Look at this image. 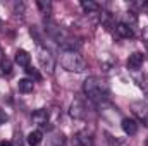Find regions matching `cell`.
<instances>
[{"mask_svg":"<svg viewBox=\"0 0 148 146\" xmlns=\"http://www.w3.org/2000/svg\"><path fill=\"white\" fill-rule=\"evenodd\" d=\"M83 91L86 95V98L95 103V105H105L110 100V91L109 86L103 79L97 77V76H90L84 84H83Z\"/></svg>","mask_w":148,"mask_h":146,"instance_id":"6da1fadb","label":"cell"},{"mask_svg":"<svg viewBox=\"0 0 148 146\" xmlns=\"http://www.w3.org/2000/svg\"><path fill=\"white\" fill-rule=\"evenodd\" d=\"M60 65L67 72L81 74L86 71V60H84V57L79 55V52H74V50L62 52V55H60Z\"/></svg>","mask_w":148,"mask_h":146,"instance_id":"7a4b0ae2","label":"cell"},{"mask_svg":"<svg viewBox=\"0 0 148 146\" xmlns=\"http://www.w3.org/2000/svg\"><path fill=\"white\" fill-rule=\"evenodd\" d=\"M36 59L41 65V69L47 74H53V69H55V59L52 55V52L47 48V46H41L38 45L36 48Z\"/></svg>","mask_w":148,"mask_h":146,"instance_id":"3957f363","label":"cell"},{"mask_svg":"<svg viewBox=\"0 0 148 146\" xmlns=\"http://www.w3.org/2000/svg\"><path fill=\"white\" fill-rule=\"evenodd\" d=\"M69 113L74 119H86L88 115V108H86V103L83 98H74L73 103H71V108H69Z\"/></svg>","mask_w":148,"mask_h":146,"instance_id":"277c9868","label":"cell"},{"mask_svg":"<svg viewBox=\"0 0 148 146\" xmlns=\"http://www.w3.org/2000/svg\"><path fill=\"white\" fill-rule=\"evenodd\" d=\"M114 36L119 38V40H131V38L134 36V33H133V28L131 26H127L126 23H117L115 26H114Z\"/></svg>","mask_w":148,"mask_h":146,"instance_id":"5b68a950","label":"cell"},{"mask_svg":"<svg viewBox=\"0 0 148 146\" xmlns=\"http://www.w3.org/2000/svg\"><path fill=\"white\" fill-rule=\"evenodd\" d=\"M143 62H145V55L141 52H134L127 59V69L129 71H138V69H141Z\"/></svg>","mask_w":148,"mask_h":146,"instance_id":"8992f818","label":"cell"},{"mask_svg":"<svg viewBox=\"0 0 148 146\" xmlns=\"http://www.w3.org/2000/svg\"><path fill=\"white\" fill-rule=\"evenodd\" d=\"M33 122L40 127H47V124L50 122V110L40 108L36 112H33Z\"/></svg>","mask_w":148,"mask_h":146,"instance_id":"52a82bcc","label":"cell"},{"mask_svg":"<svg viewBox=\"0 0 148 146\" xmlns=\"http://www.w3.org/2000/svg\"><path fill=\"white\" fill-rule=\"evenodd\" d=\"M121 126H122V131H124L127 136H134V134L138 132V122H136L134 119L126 117V119H122Z\"/></svg>","mask_w":148,"mask_h":146,"instance_id":"ba28073f","label":"cell"},{"mask_svg":"<svg viewBox=\"0 0 148 146\" xmlns=\"http://www.w3.org/2000/svg\"><path fill=\"white\" fill-rule=\"evenodd\" d=\"M74 145L76 146H93V136L88 134L86 131H81L74 136Z\"/></svg>","mask_w":148,"mask_h":146,"instance_id":"9c48e42d","label":"cell"},{"mask_svg":"<svg viewBox=\"0 0 148 146\" xmlns=\"http://www.w3.org/2000/svg\"><path fill=\"white\" fill-rule=\"evenodd\" d=\"M14 60H16V64H17V65H21V67H29L31 55H29L26 50H17V52H16Z\"/></svg>","mask_w":148,"mask_h":146,"instance_id":"30bf717a","label":"cell"},{"mask_svg":"<svg viewBox=\"0 0 148 146\" xmlns=\"http://www.w3.org/2000/svg\"><path fill=\"white\" fill-rule=\"evenodd\" d=\"M17 88L21 93H31L35 89V83H33V79H21L17 83Z\"/></svg>","mask_w":148,"mask_h":146,"instance_id":"8fae6325","label":"cell"},{"mask_svg":"<svg viewBox=\"0 0 148 146\" xmlns=\"http://www.w3.org/2000/svg\"><path fill=\"white\" fill-rule=\"evenodd\" d=\"M41 139H43L41 131H31V132L28 134V138H26V141H28L29 146H38L40 143H41Z\"/></svg>","mask_w":148,"mask_h":146,"instance_id":"7c38bea8","label":"cell"},{"mask_svg":"<svg viewBox=\"0 0 148 146\" xmlns=\"http://www.w3.org/2000/svg\"><path fill=\"white\" fill-rule=\"evenodd\" d=\"M81 9L86 12V14H93V12H98L100 10V5L97 3V2H91V0H83L81 2Z\"/></svg>","mask_w":148,"mask_h":146,"instance_id":"4fadbf2b","label":"cell"},{"mask_svg":"<svg viewBox=\"0 0 148 146\" xmlns=\"http://www.w3.org/2000/svg\"><path fill=\"white\" fill-rule=\"evenodd\" d=\"M0 69H2V74H3V76H10V74H12V62H10L9 59H2Z\"/></svg>","mask_w":148,"mask_h":146,"instance_id":"5bb4252c","label":"cell"},{"mask_svg":"<svg viewBox=\"0 0 148 146\" xmlns=\"http://www.w3.org/2000/svg\"><path fill=\"white\" fill-rule=\"evenodd\" d=\"M36 5H38V9L43 12V14H50V10H52V5H50V2H43V0H38L36 2Z\"/></svg>","mask_w":148,"mask_h":146,"instance_id":"9a60e30c","label":"cell"},{"mask_svg":"<svg viewBox=\"0 0 148 146\" xmlns=\"http://www.w3.org/2000/svg\"><path fill=\"white\" fill-rule=\"evenodd\" d=\"M26 72H28V76H31L33 79H36V81H40L41 79V76L38 74L36 69H33V67H26Z\"/></svg>","mask_w":148,"mask_h":146,"instance_id":"2e32d148","label":"cell"},{"mask_svg":"<svg viewBox=\"0 0 148 146\" xmlns=\"http://www.w3.org/2000/svg\"><path fill=\"white\" fill-rule=\"evenodd\" d=\"M141 88H143V91L147 93V96H148V76L145 79H141Z\"/></svg>","mask_w":148,"mask_h":146,"instance_id":"e0dca14e","label":"cell"},{"mask_svg":"<svg viewBox=\"0 0 148 146\" xmlns=\"http://www.w3.org/2000/svg\"><path fill=\"white\" fill-rule=\"evenodd\" d=\"M5 120H7V113H5L3 110H0V126L5 124Z\"/></svg>","mask_w":148,"mask_h":146,"instance_id":"ac0fdd59","label":"cell"},{"mask_svg":"<svg viewBox=\"0 0 148 146\" xmlns=\"http://www.w3.org/2000/svg\"><path fill=\"white\" fill-rule=\"evenodd\" d=\"M0 146H12V143H10V141H2Z\"/></svg>","mask_w":148,"mask_h":146,"instance_id":"d6986e66","label":"cell"},{"mask_svg":"<svg viewBox=\"0 0 148 146\" xmlns=\"http://www.w3.org/2000/svg\"><path fill=\"white\" fill-rule=\"evenodd\" d=\"M147 126H148V120H147Z\"/></svg>","mask_w":148,"mask_h":146,"instance_id":"ffe728a7","label":"cell"}]
</instances>
